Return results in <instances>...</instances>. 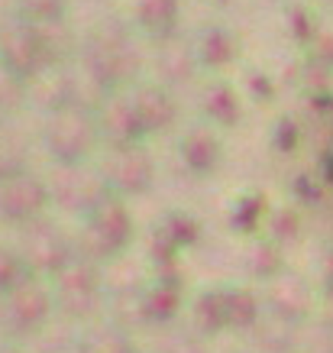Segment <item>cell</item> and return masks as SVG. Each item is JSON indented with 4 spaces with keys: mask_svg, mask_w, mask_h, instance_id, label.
<instances>
[{
    "mask_svg": "<svg viewBox=\"0 0 333 353\" xmlns=\"http://www.w3.org/2000/svg\"><path fill=\"white\" fill-rule=\"evenodd\" d=\"M323 172H327V185H330V192H333V137L327 143V150H323Z\"/></svg>",
    "mask_w": 333,
    "mask_h": 353,
    "instance_id": "obj_1",
    "label": "cell"
}]
</instances>
